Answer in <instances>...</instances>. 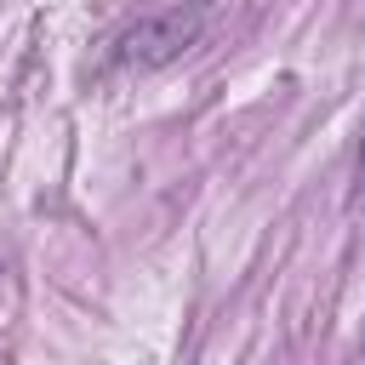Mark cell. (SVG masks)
<instances>
[{"mask_svg":"<svg viewBox=\"0 0 365 365\" xmlns=\"http://www.w3.org/2000/svg\"><path fill=\"white\" fill-rule=\"evenodd\" d=\"M205 23H211V0H165V6H148V11H137L108 40V63L125 68V74H154V68L188 57L200 46Z\"/></svg>","mask_w":365,"mask_h":365,"instance_id":"1","label":"cell"},{"mask_svg":"<svg viewBox=\"0 0 365 365\" xmlns=\"http://www.w3.org/2000/svg\"><path fill=\"white\" fill-rule=\"evenodd\" d=\"M0 274H6V257H0Z\"/></svg>","mask_w":365,"mask_h":365,"instance_id":"3","label":"cell"},{"mask_svg":"<svg viewBox=\"0 0 365 365\" xmlns=\"http://www.w3.org/2000/svg\"><path fill=\"white\" fill-rule=\"evenodd\" d=\"M354 205H365V125H359V148H354V188H348Z\"/></svg>","mask_w":365,"mask_h":365,"instance_id":"2","label":"cell"}]
</instances>
